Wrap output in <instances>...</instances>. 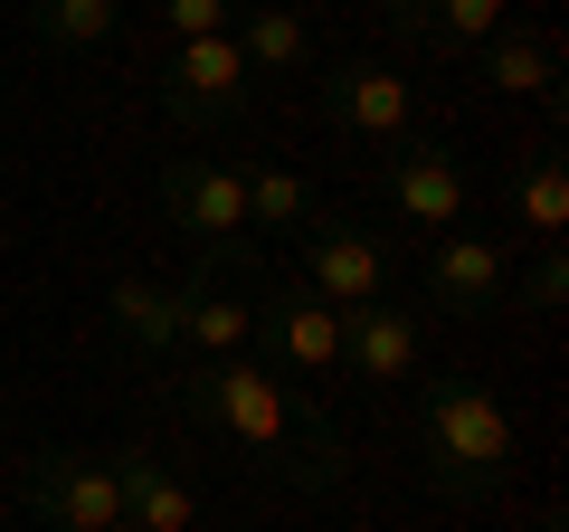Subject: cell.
<instances>
[{"instance_id":"cell-1","label":"cell","mask_w":569,"mask_h":532,"mask_svg":"<svg viewBox=\"0 0 569 532\" xmlns=\"http://www.w3.org/2000/svg\"><path fill=\"white\" fill-rule=\"evenodd\" d=\"M171 410L200 418V428H219L228 447H247L266 475H284L295 494H332L351 475L342 428H332L313 400H295L266 362H238V352H228V362H190L181 381H171Z\"/></svg>"},{"instance_id":"cell-2","label":"cell","mask_w":569,"mask_h":532,"mask_svg":"<svg viewBox=\"0 0 569 532\" xmlns=\"http://www.w3.org/2000/svg\"><path fill=\"white\" fill-rule=\"evenodd\" d=\"M418 447L447 504H485L512 475V418L485 381H418Z\"/></svg>"},{"instance_id":"cell-3","label":"cell","mask_w":569,"mask_h":532,"mask_svg":"<svg viewBox=\"0 0 569 532\" xmlns=\"http://www.w3.org/2000/svg\"><path fill=\"white\" fill-rule=\"evenodd\" d=\"M152 86H162V115L181 124V134H228V124L247 115V96H257V77H247L238 39H181L152 58Z\"/></svg>"},{"instance_id":"cell-4","label":"cell","mask_w":569,"mask_h":532,"mask_svg":"<svg viewBox=\"0 0 569 532\" xmlns=\"http://www.w3.org/2000/svg\"><path fill=\"white\" fill-rule=\"evenodd\" d=\"M247 305H257L247 333L266 343V371H276V381H284V371H305V381H313V371H342V314H332L305 276H257Z\"/></svg>"},{"instance_id":"cell-5","label":"cell","mask_w":569,"mask_h":532,"mask_svg":"<svg viewBox=\"0 0 569 532\" xmlns=\"http://www.w3.org/2000/svg\"><path fill=\"white\" fill-rule=\"evenodd\" d=\"M20 513L48 523V532H104V523H123L114 456H96V447H39L20 466Z\"/></svg>"},{"instance_id":"cell-6","label":"cell","mask_w":569,"mask_h":532,"mask_svg":"<svg viewBox=\"0 0 569 532\" xmlns=\"http://www.w3.org/2000/svg\"><path fill=\"white\" fill-rule=\"evenodd\" d=\"M162 219L181 228L200 257H257V228H247V190L238 162H209V152H181L162 171Z\"/></svg>"},{"instance_id":"cell-7","label":"cell","mask_w":569,"mask_h":532,"mask_svg":"<svg viewBox=\"0 0 569 532\" xmlns=\"http://www.w3.org/2000/svg\"><path fill=\"white\" fill-rule=\"evenodd\" d=\"M380 200L399 209L408 228H466L475 209V171L456 144H437V134H399L380 162Z\"/></svg>"},{"instance_id":"cell-8","label":"cell","mask_w":569,"mask_h":532,"mask_svg":"<svg viewBox=\"0 0 569 532\" xmlns=\"http://www.w3.org/2000/svg\"><path fill=\"white\" fill-rule=\"evenodd\" d=\"M295 238H305V286L323 295L332 314L380 305V295H389V247L370 238L361 219H332V209H313V219L295 228Z\"/></svg>"},{"instance_id":"cell-9","label":"cell","mask_w":569,"mask_h":532,"mask_svg":"<svg viewBox=\"0 0 569 532\" xmlns=\"http://www.w3.org/2000/svg\"><path fill=\"white\" fill-rule=\"evenodd\" d=\"M247 295H257V257H190L181 276V352L200 362H228L247 343Z\"/></svg>"},{"instance_id":"cell-10","label":"cell","mask_w":569,"mask_h":532,"mask_svg":"<svg viewBox=\"0 0 569 532\" xmlns=\"http://www.w3.org/2000/svg\"><path fill=\"white\" fill-rule=\"evenodd\" d=\"M427 305L456 314V324H485V314L512 305V257L493 238H475V228H456V238L427 247Z\"/></svg>"},{"instance_id":"cell-11","label":"cell","mask_w":569,"mask_h":532,"mask_svg":"<svg viewBox=\"0 0 569 532\" xmlns=\"http://www.w3.org/2000/svg\"><path fill=\"white\" fill-rule=\"evenodd\" d=\"M313 96H323V115L342 124V134H361V144H399V134H418L408 124V77L380 58H342L313 77Z\"/></svg>"},{"instance_id":"cell-12","label":"cell","mask_w":569,"mask_h":532,"mask_svg":"<svg viewBox=\"0 0 569 532\" xmlns=\"http://www.w3.org/2000/svg\"><path fill=\"white\" fill-rule=\"evenodd\" d=\"M418 352H427V314L418 305H351L342 314V362L361 381H418Z\"/></svg>"},{"instance_id":"cell-13","label":"cell","mask_w":569,"mask_h":532,"mask_svg":"<svg viewBox=\"0 0 569 532\" xmlns=\"http://www.w3.org/2000/svg\"><path fill=\"white\" fill-rule=\"evenodd\" d=\"M114 494H123V523H142V532H200V494L152 447H114Z\"/></svg>"},{"instance_id":"cell-14","label":"cell","mask_w":569,"mask_h":532,"mask_svg":"<svg viewBox=\"0 0 569 532\" xmlns=\"http://www.w3.org/2000/svg\"><path fill=\"white\" fill-rule=\"evenodd\" d=\"M104 333H114L123 352H142V362H181V286L123 276V286L104 295Z\"/></svg>"},{"instance_id":"cell-15","label":"cell","mask_w":569,"mask_h":532,"mask_svg":"<svg viewBox=\"0 0 569 532\" xmlns=\"http://www.w3.org/2000/svg\"><path fill=\"white\" fill-rule=\"evenodd\" d=\"M512 0H389V29H399L408 48H447V58H466V48H485L493 29H503Z\"/></svg>"},{"instance_id":"cell-16","label":"cell","mask_w":569,"mask_h":532,"mask_svg":"<svg viewBox=\"0 0 569 532\" xmlns=\"http://www.w3.org/2000/svg\"><path fill=\"white\" fill-rule=\"evenodd\" d=\"M503 209H512V228H531V238H560L569 228V162H560V144L522 152V162L503 171Z\"/></svg>"},{"instance_id":"cell-17","label":"cell","mask_w":569,"mask_h":532,"mask_svg":"<svg viewBox=\"0 0 569 532\" xmlns=\"http://www.w3.org/2000/svg\"><path fill=\"white\" fill-rule=\"evenodd\" d=\"M475 67H485L493 96H550V86H560V39H550V29H493V39L475 48Z\"/></svg>"},{"instance_id":"cell-18","label":"cell","mask_w":569,"mask_h":532,"mask_svg":"<svg viewBox=\"0 0 569 532\" xmlns=\"http://www.w3.org/2000/svg\"><path fill=\"white\" fill-rule=\"evenodd\" d=\"M228 39H238L247 77H295V67L313 58L305 20H295V10H276V0H238V20H228Z\"/></svg>"},{"instance_id":"cell-19","label":"cell","mask_w":569,"mask_h":532,"mask_svg":"<svg viewBox=\"0 0 569 532\" xmlns=\"http://www.w3.org/2000/svg\"><path fill=\"white\" fill-rule=\"evenodd\" d=\"M39 48H104L123 29V0H20Z\"/></svg>"},{"instance_id":"cell-20","label":"cell","mask_w":569,"mask_h":532,"mask_svg":"<svg viewBox=\"0 0 569 532\" xmlns=\"http://www.w3.org/2000/svg\"><path fill=\"white\" fill-rule=\"evenodd\" d=\"M238 190H247V228H305L313 219V190L284 162H238Z\"/></svg>"},{"instance_id":"cell-21","label":"cell","mask_w":569,"mask_h":532,"mask_svg":"<svg viewBox=\"0 0 569 532\" xmlns=\"http://www.w3.org/2000/svg\"><path fill=\"white\" fill-rule=\"evenodd\" d=\"M512 305H531V314H560L569 305V247L560 238H541V257L512 276Z\"/></svg>"},{"instance_id":"cell-22","label":"cell","mask_w":569,"mask_h":532,"mask_svg":"<svg viewBox=\"0 0 569 532\" xmlns=\"http://www.w3.org/2000/svg\"><path fill=\"white\" fill-rule=\"evenodd\" d=\"M162 10V39L181 48V39H219L228 20H238V0H152Z\"/></svg>"},{"instance_id":"cell-23","label":"cell","mask_w":569,"mask_h":532,"mask_svg":"<svg viewBox=\"0 0 569 532\" xmlns=\"http://www.w3.org/2000/svg\"><path fill=\"white\" fill-rule=\"evenodd\" d=\"M104 532H142V523H104Z\"/></svg>"},{"instance_id":"cell-24","label":"cell","mask_w":569,"mask_h":532,"mask_svg":"<svg viewBox=\"0 0 569 532\" xmlns=\"http://www.w3.org/2000/svg\"><path fill=\"white\" fill-rule=\"evenodd\" d=\"M541 532H560V523H541Z\"/></svg>"}]
</instances>
